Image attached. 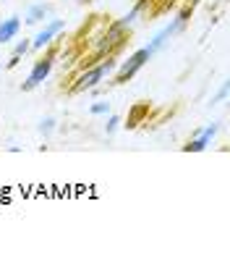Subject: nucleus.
<instances>
[{"instance_id": "obj_1", "label": "nucleus", "mask_w": 230, "mask_h": 257, "mask_svg": "<svg viewBox=\"0 0 230 257\" xmlns=\"http://www.w3.org/2000/svg\"><path fill=\"white\" fill-rule=\"evenodd\" d=\"M144 8H146V0H139L128 14H123L120 19H115L112 24L108 27V32H105V42H102V48H100V53H105V50H110V48H115V45H120L126 37L131 34V29L139 24V19L144 16Z\"/></svg>"}, {"instance_id": "obj_2", "label": "nucleus", "mask_w": 230, "mask_h": 257, "mask_svg": "<svg viewBox=\"0 0 230 257\" xmlns=\"http://www.w3.org/2000/svg\"><path fill=\"white\" fill-rule=\"evenodd\" d=\"M115 66H118V63H115V58H102L100 63H94V66H86L84 71L74 79L71 92H76V95H82V92H89V89L100 87V84H102V81H105L108 76H112Z\"/></svg>"}, {"instance_id": "obj_3", "label": "nucleus", "mask_w": 230, "mask_h": 257, "mask_svg": "<svg viewBox=\"0 0 230 257\" xmlns=\"http://www.w3.org/2000/svg\"><path fill=\"white\" fill-rule=\"evenodd\" d=\"M152 58H154V53L149 50L146 45H144V48H139L136 53H131L120 66H115V71H112V74H115V76H112V84H126V81H131L149 61H152Z\"/></svg>"}, {"instance_id": "obj_4", "label": "nucleus", "mask_w": 230, "mask_h": 257, "mask_svg": "<svg viewBox=\"0 0 230 257\" xmlns=\"http://www.w3.org/2000/svg\"><path fill=\"white\" fill-rule=\"evenodd\" d=\"M186 21H188V8H186V11H180V14H176V16H172L162 29H157V32L152 34V40H149L146 48L157 55L162 48H168L170 40H176L178 34H180L183 29H186Z\"/></svg>"}, {"instance_id": "obj_5", "label": "nucleus", "mask_w": 230, "mask_h": 257, "mask_svg": "<svg viewBox=\"0 0 230 257\" xmlns=\"http://www.w3.org/2000/svg\"><path fill=\"white\" fill-rule=\"evenodd\" d=\"M52 68H55V50H42V55L34 61V66H32V71H29V76L21 81V89L24 92H32V89H37L42 81H48L50 79V74H52Z\"/></svg>"}, {"instance_id": "obj_6", "label": "nucleus", "mask_w": 230, "mask_h": 257, "mask_svg": "<svg viewBox=\"0 0 230 257\" xmlns=\"http://www.w3.org/2000/svg\"><path fill=\"white\" fill-rule=\"evenodd\" d=\"M63 29H66V19H48L44 24H40L37 34L32 37V50L42 53V50L52 48V42L63 34Z\"/></svg>"}, {"instance_id": "obj_7", "label": "nucleus", "mask_w": 230, "mask_h": 257, "mask_svg": "<svg viewBox=\"0 0 230 257\" xmlns=\"http://www.w3.org/2000/svg\"><path fill=\"white\" fill-rule=\"evenodd\" d=\"M217 134H220V123H217V121L199 126L196 132L191 134L188 142L183 145V153H204V150H210V145L214 142Z\"/></svg>"}, {"instance_id": "obj_8", "label": "nucleus", "mask_w": 230, "mask_h": 257, "mask_svg": "<svg viewBox=\"0 0 230 257\" xmlns=\"http://www.w3.org/2000/svg\"><path fill=\"white\" fill-rule=\"evenodd\" d=\"M48 19H52V6H50V3H44V0H40V3H32V6L26 8L24 24H29V27H40V24H44Z\"/></svg>"}, {"instance_id": "obj_9", "label": "nucleus", "mask_w": 230, "mask_h": 257, "mask_svg": "<svg viewBox=\"0 0 230 257\" xmlns=\"http://www.w3.org/2000/svg\"><path fill=\"white\" fill-rule=\"evenodd\" d=\"M21 32V16H8L0 21V45H8L18 37Z\"/></svg>"}, {"instance_id": "obj_10", "label": "nucleus", "mask_w": 230, "mask_h": 257, "mask_svg": "<svg viewBox=\"0 0 230 257\" xmlns=\"http://www.w3.org/2000/svg\"><path fill=\"white\" fill-rule=\"evenodd\" d=\"M55 128H58V121L52 118V115H48V118H42V121L37 123V132H40L44 139H48V137H52V132H55Z\"/></svg>"}, {"instance_id": "obj_11", "label": "nucleus", "mask_w": 230, "mask_h": 257, "mask_svg": "<svg viewBox=\"0 0 230 257\" xmlns=\"http://www.w3.org/2000/svg\"><path fill=\"white\" fill-rule=\"evenodd\" d=\"M105 118H108V121H105V134H108V137H112V134H115V132H118V128H120L123 118H120L118 113H108Z\"/></svg>"}, {"instance_id": "obj_12", "label": "nucleus", "mask_w": 230, "mask_h": 257, "mask_svg": "<svg viewBox=\"0 0 230 257\" xmlns=\"http://www.w3.org/2000/svg\"><path fill=\"white\" fill-rule=\"evenodd\" d=\"M26 53H32V40H18L16 45H14V53H10V55H16V58H24Z\"/></svg>"}, {"instance_id": "obj_13", "label": "nucleus", "mask_w": 230, "mask_h": 257, "mask_svg": "<svg viewBox=\"0 0 230 257\" xmlns=\"http://www.w3.org/2000/svg\"><path fill=\"white\" fill-rule=\"evenodd\" d=\"M89 113H92V115H108V113H110V102H108V100L92 102V105H89Z\"/></svg>"}, {"instance_id": "obj_14", "label": "nucleus", "mask_w": 230, "mask_h": 257, "mask_svg": "<svg viewBox=\"0 0 230 257\" xmlns=\"http://www.w3.org/2000/svg\"><path fill=\"white\" fill-rule=\"evenodd\" d=\"M225 100H228V84H222L220 89L214 92L212 100H210V105H220V102H225Z\"/></svg>"}, {"instance_id": "obj_15", "label": "nucleus", "mask_w": 230, "mask_h": 257, "mask_svg": "<svg viewBox=\"0 0 230 257\" xmlns=\"http://www.w3.org/2000/svg\"><path fill=\"white\" fill-rule=\"evenodd\" d=\"M18 63H21V58H16V55H10V58H8V63H6V66H8V68H16Z\"/></svg>"}, {"instance_id": "obj_16", "label": "nucleus", "mask_w": 230, "mask_h": 257, "mask_svg": "<svg viewBox=\"0 0 230 257\" xmlns=\"http://www.w3.org/2000/svg\"><path fill=\"white\" fill-rule=\"evenodd\" d=\"M0 68H3V63H0Z\"/></svg>"}]
</instances>
